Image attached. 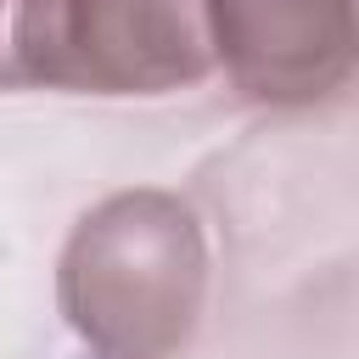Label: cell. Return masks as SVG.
Wrapping results in <instances>:
<instances>
[{
	"label": "cell",
	"mask_w": 359,
	"mask_h": 359,
	"mask_svg": "<svg viewBox=\"0 0 359 359\" xmlns=\"http://www.w3.org/2000/svg\"><path fill=\"white\" fill-rule=\"evenodd\" d=\"M208 50L258 107H325L353 79V0H208Z\"/></svg>",
	"instance_id": "cell-3"
},
{
	"label": "cell",
	"mask_w": 359,
	"mask_h": 359,
	"mask_svg": "<svg viewBox=\"0 0 359 359\" xmlns=\"http://www.w3.org/2000/svg\"><path fill=\"white\" fill-rule=\"evenodd\" d=\"M208 73V0H0V90L168 95Z\"/></svg>",
	"instance_id": "cell-2"
},
{
	"label": "cell",
	"mask_w": 359,
	"mask_h": 359,
	"mask_svg": "<svg viewBox=\"0 0 359 359\" xmlns=\"http://www.w3.org/2000/svg\"><path fill=\"white\" fill-rule=\"evenodd\" d=\"M56 303L95 359H180L208 309L196 208L157 185L95 202L62 247Z\"/></svg>",
	"instance_id": "cell-1"
}]
</instances>
